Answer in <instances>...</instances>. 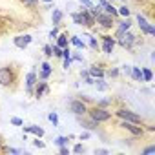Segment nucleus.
<instances>
[{
  "label": "nucleus",
  "instance_id": "obj_34",
  "mask_svg": "<svg viewBox=\"0 0 155 155\" xmlns=\"http://www.w3.org/2000/svg\"><path fill=\"white\" fill-rule=\"evenodd\" d=\"M57 35H58V26H53V29L49 31V38H57Z\"/></svg>",
  "mask_w": 155,
  "mask_h": 155
},
{
  "label": "nucleus",
  "instance_id": "obj_20",
  "mask_svg": "<svg viewBox=\"0 0 155 155\" xmlns=\"http://www.w3.org/2000/svg\"><path fill=\"white\" fill-rule=\"evenodd\" d=\"M71 18H73V22H75L77 26H84V17H82L81 11H79V13H71Z\"/></svg>",
  "mask_w": 155,
  "mask_h": 155
},
{
  "label": "nucleus",
  "instance_id": "obj_8",
  "mask_svg": "<svg viewBox=\"0 0 155 155\" xmlns=\"http://www.w3.org/2000/svg\"><path fill=\"white\" fill-rule=\"evenodd\" d=\"M119 126H120V128H124V130H128L133 137H140V135L144 133V130H142L140 126H137V124H133V122H128V120H122Z\"/></svg>",
  "mask_w": 155,
  "mask_h": 155
},
{
  "label": "nucleus",
  "instance_id": "obj_10",
  "mask_svg": "<svg viewBox=\"0 0 155 155\" xmlns=\"http://www.w3.org/2000/svg\"><path fill=\"white\" fill-rule=\"evenodd\" d=\"M77 120H79V124H81L84 130H88V131H93V130H97V126H99V122H95L91 117H90V119H84V115H79V117H77Z\"/></svg>",
  "mask_w": 155,
  "mask_h": 155
},
{
  "label": "nucleus",
  "instance_id": "obj_17",
  "mask_svg": "<svg viewBox=\"0 0 155 155\" xmlns=\"http://www.w3.org/2000/svg\"><path fill=\"white\" fill-rule=\"evenodd\" d=\"M130 28H131V20H130V17H128V18H124V20L119 22V28H117V29L124 33V31H130Z\"/></svg>",
  "mask_w": 155,
  "mask_h": 155
},
{
  "label": "nucleus",
  "instance_id": "obj_36",
  "mask_svg": "<svg viewBox=\"0 0 155 155\" xmlns=\"http://www.w3.org/2000/svg\"><path fill=\"white\" fill-rule=\"evenodd\" d=\"M44 53H46V57H53V51H51V44L44 46Z\"/></svg>",
  "mask_w": 155,
  "mask_h": 155
},
{
  "label": "nucleus",
  "instance_id": "obj_29",
  "mask_svg": "<svg viewBox=\"0 0 155 155\" xmlns=\"http://www.w3.org/2000/svg\"><path fill=\"white\" fill-rule=\"evenodd\" d=\"M48 119H49V120H51V124H53V126H55V128H57V126H58V115H57V113H55V111H51V113H49V115H48Z\"/></svg>",
  "mask_w": 155,
  "mask_h": 155
},
{
  "label": "nucleus",
  "instance_id": "obj_28",
  "mask_svg": "<svg viewBox=\"0 0 155 155\" xmlns=\"http://www.w3.org/2000/svg\"><path fill=\"white\" fill-rule=\"evenodd\" d=\"M51 51H53V57L62 58V48H58L57 44H53V46H51Z\"/></svg>",
  "mask_w": 155,
  "mask_h": 155
},
{
  "label": "nucleus",
  "instance_id": "obj_14",
  "mask_svg": "<svg viewBox=\"0 0 155 155\" xmlns=\"http://www.w3.org/2000/svg\"><path fill=\"white\" fill-rule=\"evenodd\" d=\"M24 131L33 133V135H37L38 139H40V137H44V130H42L40 126H35V124H31V126H24Z\"/></svg>",
  "mask_w": 155,
  "mask_h": 155
},
{
  "label": "nucleus",
  "instance_id": "obj_6",
  "mask_svg": "<svg viewBox=\"0 0 155 155\" xmlns=\"http://www.w3.org/2000/svg\"><path fill=\"white\" fill-rule=\"evenodd\" d=\"M135 42H137V37H135L133 33H130V31H124L122 37L119 38V44H120L122 48H126V49H131Z\"/></svg>",
  "mask_w": 155,
  "mask_h": 155
},
{
  "label": "nucleus",
  "instance_id": "obj_24",
  "mask_svg": "<svg viewBox=\"0 0 155 155\" xmlns=\"http://www.w3.org/2000/svg\"><path fill=\"white\" fill-rule=\"evenodd\" d=\"M106 55H110V53H113V48H115V44H110V42H102V46H99Z\"/></svg>",
  "mask_w": 155,
  "mask_h": 155
},
{
  "label": "nucleus",
  "instance_id": "obj_15",
  "mask_svg": "<svg viewBox=\"0 0 155 155\" xmlns=\"http://www.w3.org/2000/svg\"><path fill=\"white\" fill-rule=\"evenodd\" d=\"M88 73L93 77V79H104V69H101V68H97V66H91L90 69H88Z\"/></svg>",
  "mask_w": 155,
  "mask_h": 155
},
{
  "label": "nucleus",
  "instance_id": "obj_26",
  "mask_svg": "<svg viewBox=\"0 0 155 155\" xmlns=\"http://www.w3.org/2000/svg\"><path fill=\"white\" fill-rule=\"evenodd\" d=\"M117 13H119L120 17H124V18H128V17H130V8H128V6H120V8L117 9Z\"/></svg>",
  "mask_w": 155,
  "mask_h": 155
},
{
  "label": "nucleus",
  "instance_id": "obj_52",
  "mask_svg": "<svg viewBox=\"0 0 155 155\" xmlns=\"http://www.w3.org/2000/svg\"><path fill=\"white\" fill-rule=\"evenodd\" d=\"M108 2H111V4H113V0H108Z\"/></svg>",
  "mask_w": 155,
  "mask_h": 155
},
{
  "label": "nucleus",
  "instance_id": "obj_18",
  "mask_svg": "<svg viewBox=\"0 0 155 155\" xmlns=\"http://www.w3.org/2000/svg\"><path fill=\"white\" fill-rule=\"evenodd\" d=\"M57 46H58V48L69 46V44H68V35H66V33H58V35H57Z\"/></svg>",
  "mask_w": 155,
  "mask_h": 155
},
{
  "label": "nucleus",
  "instance_id": "obj_32",
  "mask_svg": "<svg viewBox=\"0 0 155 155\" xmlns=\"http://www.w3.org/2000/svg\"><path fill=\"white\" fill-rule=\"evenodd\" d=\"M151 153H155V146H148L142 150V155H151Z\"/></svg>",
  "mask_w": 155,
  "mask_h": 155
},
{
  "label": "nucleus",
  "instance_id": "obj_16",
  "mask_svg": "<svg viewBox=\"0 0 155 155\" xmlns=\"http://www.w3.org/2000/svg\"><path fill=\"white\" fill-rule=\"evenodd\" d=\"M130 77H131L133 81H137V82H142V69L137 68V66H131V73H130Z\"/></svg>",
  "mask_w": 155,
  "mask_h": 155
},
{
  "label": "nucleus",
  "instance_id": "obj_4",
  "mask_svg": "<svg viewBox=\"0 0 155 155\" xmlns=\"http://www.w3.org/2000/svg\"><path fill=\"white\" fill-rule=\"evenodd\" d=\"M137 24H139V28H140V31H142L144 35H151V37L155 35V26H153V24H150V22H148L140 13L137 15Z\"/></svg>",
  "mask_w": 155,
  "mask_h": 155
},
{
  "label": "nucleus",
  "instance_id": "obj_43",
  "mask_svg": "<svg viewBox=\"0 0 155 155\" xmlns=\"http://www.w3.org/2000/svg\"><path fill=\"white\" fill-rule=\"evenodd\" d=\"M58 153H60V155H69V150H68V146H60Z\"/></svg>",
  "mask_w": 155,
  "mask_h": 155
},
{
  "label": "nucleus",
  "instance_id": "obj_39",
  "mask_svg": "<svg viewBox=\"0 0 155 155\" xmlns=\"http://www.w3.org/2000/svg\"><path fill=\"white\" fill-rule=\"evenodd\" d=\"M79 2H81V4H82L84 8H88V9H90V8L93 6V2H91V0H79Z\"/></svg>",
  "mask_w": 155,
  "mask_h": 155
},
{
  "label": "nucleus",
  "instance_id": "obj_27",
  "mask_svg": "<svg viewBox=\"0 0 155 155\" xmlns=\"http://www.w3.org/2000/svg\"><path fill=\"white\" fill-rule=\"evenodd\" d=\"M84 38L90 40V48H91V49H95V51L99 49V42H97V38H93V37H90V35H86Z\"/></svg>",
  "mask_w": 155,
  "mask_h": 155
},
{
  "label": "nucleus",
  "instance_id": "obj_47",
  "mask_svg": "<svg viewBox=\"0 0 155 155\" xmlns=\"http://www.w3.org/2000/svg\"><path fill=\"white\" fill-rule=\"evenodd\" d=\"M122 73L124 75H130L131 73V66H122Z\"/></svg>",
  "mask_w": 155,
  "mask_h": 155
},
{
  "label": "nucleus",
  "instance_id": "obj_13",
  "mask_svg": "<svg viewBox=\"0 0 155 155\" xmlns=\"http://www.w3.org/2000/svg\"><path fill=\"white\" fill-rule=\"evenodd\" d=\"M51 66L48 64V62H42L40 64V81H48L49 79V75H51Z\"/></svg>",
  "mask_w": 155,
  "mask_h": 155
},
{
  "label": "nucleus",
  "instance_id": "obj_1",
  "mask_svg": "<svg viewBox=\"0 0 155 155\" xmlns=\"http://www.w3.org/2000/svg\"><path fill=\"white\" fill-rule=\"evenodd\" d=\"M86 113H88L95 122H106V120H110V119H111V113H110L106 108H101V106H95V108L88 110Z\"/></svg>",
  "mask_w": 155,
  "mask_h": 155
},
{
  "label": "nucleus",
  "instance_id": "obj_23",
  "mask_svg": "<svg viewBox=\"0 0 155 155\" xmlns=\"http://www.w3.org/2000/svg\"><path fill=\"white\" fill-rule=\"evenodd\" d=\"M68 140H69V137H64V135H58V137H55L53 139V142L60 148V146H66L68 144Z\"/></svg>",
  "mask_w": 155,
  "mask_h": 155
},
{
  "label": "nucleus",
  "instance_id": "obj_12",
  "mask_svg": "<svg viewBox=\"0 0 155 155\" xmlns=\"http://www.w3.org/2000/svg\"><path fill=\"white\" fill-rule=\"evenodd\" d=\"M49 91V88H48V82L46 81H42V82H37V86H35V90H33V95L37 97V99H40L44 93H48Z\"/></svg>",
  "mask_w": 155,
  "mask_h": 155
},
{
  "label": "nucleus",
  "instance_id": "obj_51",
  "mask_svg": "<svg viewBox=\"0 0 155 155\" xmlns=\"http://www.w3.org/2000/svg\"><path fill=\"white\" fill-rule=\"evenodd\" d=\"M0 151H2V140H0Z\"/></svg>",
  "mask_w": 155,
  "mask_h": 155
},
{
  "label": "nucleus",
  "instance_id": "obj_25",
  "mask_svg": "<svg viewBox=\"0 0 155 155\" xmlns=\"http://www.w3.org/2000/svg\"><path fill=\"white\" fill-rule=\"evenodd\" d=\"M93 84L97 86V90H99V91H106V90H108V86H106L104 79H95V82H93Z\"/></svg>",
  "mask_w": 155,
  "mask_h": 155
},
{
  "label": "nucleus",
  "instance_id": "obj_11",
  "mask_svg": "<svg viewBox=\"0 0 155 155\" xmlns=\"http://www.w3.org/2000/svg\"><path fill=\"white\" fill-rule=\"evenodd\" d=\"M37 73L35 71H29L28 75H26V91L29 93V95H33V90H35V86H37Z\"/></svg>",
  "mask_w": 155,
  "mask_h": 155
},
{
  "label": "nucleus",
  "instance_id": "obj_40",
  "mask_svg": "<svg viewBox=\"0 0 155 155\" xmlns=\"http://www.w3.org/2000/svg\"><path fill=\"white\" fill-rule=\"evenodd\" d=\"M73 151H75V153H84V146H82V144H77V146L73 148Z\"/></svg>",
  "mask_w": 155,
  "mask_h": 155
},
{
  "label": "nucleus",
  "instance_id": "obj_44",
  "mask_svg": "<svg viewBox=\"0 0 155 155\" xmlns=\"http://www.w3.org/2000/svg\"><path fill=\"white\" fill-rule=\"evenodd\" d=\"M84 82H86V84H93V82H95V79H93L91 75H86V77H84Z\"/></svg>",
  "mask_w": 155,
  "mask_h": 155
},
{
  "label": "nucleus",
  "instance_id": "obj_9",
  "mask_svg": "<svg viewBox=\"0 0 155 155\" xmlns=\"http://www.w3.org/2000/svg\"><path fill=\"white\" fill-rule=\"evenodd\" d=\"M31 42H33V37H31V35H18V37L13 38V44H15L17 48H20V49H26Z\"/></svg>",
  "mask_w": 155,
  "mask_h": 155
},
{
  "label": "nucleus",
  "instance_id": "obj_37",
  "mask_svg": "<svg viewBox=\"0 0 155 155\" xmlns=\"http://www.w3.org/2000/svg\"><path fill=\"white\" fill-rule=\"evenodd\" d=\"M108 75H110V77H119V75H120V69L113 68V69H110V71H108Z\"/></svg>",
  "mask_w": 155,
  "mask_h": 155
},
{
  "label": "nucleus",
  "instance_id": "obj_21",
  "mask_svg": "<svg viewBox=\"0 0 155 155\" xmlns=\"http://www.w3.org/2000/svg\"><path fill=\"white\" fill-rule=\"evenodd\" d=\"M69 42H71L75 48H79V49H84V48H86V44L81 40V37H71V38H69Z\"/></svg>",
  "mask_w": 155,
  "mask_h": 155
},
{
  "label": "nucleus",
  "instance_id": "obj_46",
  "mask_svg": "<svg viewBox=\"0 0 155 155\" xmlns=\"http://www.w3.org/2000/svg\"><path fill=\"white\" fill-rule=\"evenodd\" d=\"M79 139H81V140H88V139H90V131L86 130L84 133H81V137H79Z\"/></svg>",
  "mask_w": 155,
  "mask_h": 155
},
{
  "label": "nucleus",
  "instance_id": "obj_7",
  "mask_svg": "<svg viewBox=\"0 0 155 155\" xmlns=\"http://www.w3.org/2000/svg\"><path fill=\"white\" fill-rule=\"evenodd\" d=\"M117 117H120L122 120H128V122H133V124H140V117L130 110H119L117 111Z\"/></svg>",
  "mask_w": 155,
  "mask_h": 155
},
{
  "label": "nucleus",
  "instance_id": "obj_19",
  "mask_svg": "<svg viewBox=\"0 0 155 155\" xmlns=\"http://www.w3.org/2000/svg\"><path fill=\"white\" fill-rule=\"evenodd\" d=\"M62 11L60 9H53V15H51V20H53V26H58L60 24V20H62Z\"/></svg>",
  "mask_w": 155,
  "mask_h": 155
},
{
  "label": "nucleus",
  "instance_id": "obj_30",
  "mask_svg": "<svg viewBox=\"0 0 155 155\" xmlns=\"http://www.w3.org/2000/svg\"><path fill=\"white\" fill-rule=\"evenodd\" d=\"M69 57H71V49H69V46L62 48V58H69Z\"/></svg>",
  "mask_w": 155,
  "mask_h": 155
},
{
  "label": "nucleus",
  "instance_id": "obj_3",
  "mask_svg": "<svg viewBox=\"0 0 155 155\" xmlns=\"http://www.w3.org/2000/svg\"><path fill=\"white\" fill-rule=\"evenodd\" d=\"M69 111H71L75 117H79V115H86L88 106H86L81 99H75V101H71V102H69Z\"/></svg>",
  "mask_w": 155,
  "mask_h": 155
},
{
  "label": "nucleus",
  "instance_id": "obj_48",
  "mask_svg": "<svg viewBox=\"0 0 155 155\" xmlns=\"http://www.w3.org/2000/svg\"><path fill=\"white\" fill-rule=\"evenodd\" d=\"M79 97H81V101H82L84 104H86V102H91V97H88V95H79Z\"/></svg>",
  "mask_w": 155,
  "mask_h": 155
},
{
  "label": "nucleus",
  "instance_id": "obj_31",
  "mask_svg": "<svg viewBox=\"0 0 155 155\" xmlns=\"http://www.w3.org/2000/svg\"><path fill=\"white\" fill-rule=\"evenodd\" d=\"M20 2H22L24 6H29V8H33V6H37V4H38V0H20Z\"/></svg>",
  "mask_w": 155,
  "mask_h": 155
},
{
  "label": "nucleus",
  "instance_id": "obj_35",
  "mask_svg": "<svg viewBox=\"0 0 155 155\" xmlns=\"http://www.w3.org/2000/svg\"><path fill=\"white\" fill-rule=\"evenodd\" d=\"M102 42H110V44H115V37H111V35H104V37H102Z\"/></svg>",
  "mask_w": 155,
  "mask_h": 155
},
{
  "label": "nucleus",
  "instance_id": "obj_45",
  "mask_svg": "<svg viewBox=\"0 0 155 155\" xmlns=\"http://www.w3.org/2000/svg\"><path fill=\"white\" fill-rule=\"evenodd\" d=\"M71 62H73V60H71V57H69V58H64V66H62V68H64V69H68V68L71 66Z\"/></svg>",
  "mask_w": 155,
  "mask_h": 155
},
{
  "label": "nucleus",
  "instance_id": "obj_49",
  "mask_svg": "<svg viewBox=\"0 0 155 155\" xmlns=\"http://www.w3.org/2000/svg\"><path fill=\"white\" fill-rule=\"evenodd\" d=\"M95 153H97V155H106L108 151H106V150H95Z\"/></svg>",
  "mask_w": 155,
  "mask_h": 155
},
{
  "label": "nucleus",
  "instance_id": "obj_33",
  "mask_svg": "<svg viewBox=\"0 0 155 155\" xmlns=\"http://www.w3.org/2000/svg\"><path fill=\"white\" fill-rule=\"evenodd\" d=\"M71 60H77V62H84V57L79 55V53H71Z\"/></svg>",
  "mask_w": 155,
  "mask_h": 155
},
{
  "label": "nucleus",
  "instance_id": "obj_2",
  "mask_svg": "<svg viewBox=\"0 0 155 155\" xmlns=\"http://www.w3.org/2000/svg\"><path fill=\"white\" fill-rule=\"evenodd\" d=\"M95 22H97L101 28H104V29H111V28L115 26V18H113L111 15L104 13V11H101V13L95 17Z\"/></svg>",
  "mask_w": 155,
  "mask_h": 155
},
{
  "label": "nucleus",
  "instance_id": "obj_38",
  "mask_svg": "<svg viewBox=\"0 0 155 155\" xmlns=\"http://www.w3.org/2000/svg\"><path fill=\"white\" fill-rule=\"evenodd\" d=\"M11 124H15V126H22V124H24V120H22V119H18V117H13V119H11Z\"/></svg>",
  "mask_w": 155,
  "mask_h": 155
},
{
  "label": "nucleus",
  "instance_id": "obj_41",
  "mask_svg": "<svg viewBox=\"0 0 155 155\" xmlns=\"http://www.w3.org/2000/svg\"><path fill=\"white\" fill-rule=\"evenodd\" d=\"M110 104H111V101H108V99H106V101H101V102H99L97 106H101V108H108Z\"/></svg>",
  "mask_w": 155,
  "mask_h": 155
},
{
  "label": "nucleus",
  "instance_id": "obj_5",
  "mask_svg": "<svg viewBox=\"0 0 155 155\" xmlns=\"http://www.w3.org/2000/svg\"><path fill=\"white\" fill-rule=\"evenodd\" d=\"M13 71L11 68H0V86H11L13 84Z\"/></svg>",
  "mask_w": 155,
  "mask_h": 155
},
{
  "label": "nucleus",
  "instance_id": "obj_22",
  "mask_svg": "<svg viewBox=\"0 0 155 155\" xmlns=\"http://www.w3.org/2000/svg\"><path fill=\"white\" fill-rule=\"evenodd\" d=\"M151 79H153V73H151V69L144 68V69H142V82H151Z\"/></svg>",
  "mask_w": 155,
  "mask_h": 155
},
{
  "label": "nucleus",
  "instance_id": "obj_42",
  "mask_svg": "<svg viewBox=\"0 0 155 155\" xmlns=\"http://www.w3.org/2000/svg\"><path fill=\"white\" fill-rule=\"evenodd\" d=\"M33 144H35L37 148H40V150H42V148H46V144H44L42 140H38V137H37V140H33Z\"/></svg>",
  "mask_w": 155,
  "mask_h": 155
},
{
  "label": "nucleus",
  "instance_id": "obj_50",
  "mask_svg": "<svg viewBox=\"0 0 155 155\" xmlns=\"http://www.w3.org/2000/svg\"><path fill=\"white\" fill-rule=\"evenodd\" d=\"M42 2H46V4H51V2H53V0H42Z\"/></svg>",
  "mask_w": 155,
  "mask_h": 155
}]
</instances>
